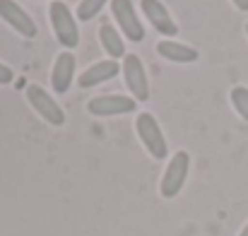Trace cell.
<instances>
[{"label": "cell", "mask_w": 248, "mask_h": 236, "mask_svg": "<svg viewBox=\"0 0 248 236\" xmlns=\"http://www.w3.org/2000/svg\"><path fill=\"white\" fill-rule=\"evenodd\" d=\"M48 17H51V27H53L58 44L63 48H78L80 46V27H78V17L73 15V10L65 2L53 0L48 7Z\"/></svg>", "instance_id": "obj_1"}, {"label": "cell", "mask_w": 248, "mask_h": 236, "mask_svg": "<svg viewBox=\"0 0 248 236\" xmlns=\"http://www.w3.org/2000/svg\"><path fill=\"white\" fill-rule=\"evenodd\" d=\"M135 133H138L140 142L145 145V150L157 159V161H159V159H166L169 145H166L164 133H162V128H159V123H157V118H155L152 113H140V116L135 118Z\"/></svg>", "instance_id": "obj_2"}, {"label": "cell", "mask_w": 248, "mask_h": 236, "mask_svg": "<svg viewBox=\"0 0 248 236\" xmlns=\"http://www.w3.org/2000/svg\"><path fill=\"white\" fill-rule=\"evenodd\" d=\"M27 101L48 126H56V128L65 126V111L58 106V101L41 84H29L27 87Z\"/></svg>", "instance_id": "obj_3"}, {"label": "cell", "mask_w": 248, "mask_h": 236, "mask_svg": "<svg viewBox=\"0 0 248 236\" xmlns=\"http://www.w3.org/2000/svg\"><path fill=\"white\" fill-rule=\"evenodd\" d=\"M188 171H190V155L188 152H176L173 157L169 159L166 164V171L162 176V183H159V193L162 198L171 200L181 193L186 178H188Z\"/></svg>", "instance_id": "obj_4"}, {"label": "cell", "mask_w": 248, "mask_h": 236, "mask_svg": "<svg viewBox=\"0 0 248 236\" xmlns=\"http://www.w3.org/2000/svg\"><path fill=\"white\" fill-rule=\"evenodd\" d=\"M111 12L125 39H130L133 44H140L145 39V29H142V22L138 17L133 0H111Z\"/></svg>", "instance_id": "obj_5"}, {"label": "cell", "mask_w": 248, "mask_h": 236, "mask_svg": "<svg viewBox=\"0 0 248 236\" xmlns=\"http://www.w3.org/2000/svg\"><path fill=\"white\" fill-rule=\"evenodd\" d=\"M121 70H123L125 87L130 89L133 99H135V101H147V99H150V79H147L142 61H140L135 53H125Z\"/></svg>", "instance_id": "obj_6"}, {"label": "cell", "mask_w": 248, "mask_h": 236, "mask_svg": "<svg viewBox=\"0 0 248 236\" xmlns=\"http://www.w3.org/2000/svg\"><path fill=\"white\" fill-rule=\"evenodd\" d=\"M138 106V101L133 96H123V94H101L89 99L87 111L96 118H108V116H123V113H133Z\"/></svg>", "instance_id": "obj_7"}, {"label": "cell", "mask_w": 248, "mask_h": 236, "mask_svg": "<svg viewBox=\"0 0 248 236\" xmlns=\"http://www.w3.org/2000/svg\"><path fill=\"white\" fill-rule=\"evenodd\" d=\"M0 19L5 22V24H10L19 36H24V39H34L36 34H39V29H36V22L31 19V15L22 7V5H17L15 0H0Z\"/></svg>", "instance_id": "obj_8"}, {"label": "cell", "mask_w": 248, "mask_h": 236, "mask_svg": "<svg viewBox=\"0 0 248 236\" xmlns=\"http://www.w3.org/2000/svg\"><path fill=\"white\" fill-rule=\"evenodd\" d=\"M140 10L145 12L147 22L164 36H176L178 34V24L171 17V12L166 10V5L162 0H140Z\"/></svg>", "instance_id": "obj_9"}, {"label": "cell", "mask_w": 248, "mask_h": 236, "mask_svg": "<svg viewBox=\"0 0 248 236\" xmlns=\"http://www.w3.org/2000/svg\"><path fill=\"white\" fill-rule=\"evenodd\" d=\"M75 65H78V61H75L73 51L58 53V58L53 63V70H51V84H53V89L58 94H65L70 89V84L75 79Z\"/></svg>", "instance_id": "obj_10"}, {"label": "cell", "mask_w": 248, "mask_h": 236, "mask_svg": "<svg viewBox=\"0 0 248 236\" xmlns=\"http://www.w3.org/2000/svg\"><path fill=\"white\" fill-rule=\"evenodd\" d=\"M118 70H121V65H118L116 61H111V58H108V61H99V63L89 65L82 75L78 78V82H80V87H82V89L99 87V84H104V82H108V79L116 78V75H118Z\"/></svg>", "instance_id": "obj_11"}, {"label": "cell", "mask_w": 248, "mask_h": 236, "mask_svg": "<svg viewBox=\"0 0 248 236\" xmlns=\"http://www.w3.org/2000/svg\"><path fill=\"white\" fill-rule=\"evenodd\" d=\"M157 53L171 61V63H195L198 61V51L190 48L188 44H178V41H171V39H162L157 44Z\"/></svg>", "instance_id": "obj_12"}, {"label": "cell", "mask_w": 248, "mask_h": 236, "mask_svg": "<svg viewBox=\"0 0 248 236\" xmlns=\"http://www.w3.org/2000/svg\"><path fill=\"white\" fill-rule=\"evenodd\" d=\"M99 44H101V48L108 53V58H111V61L125 58V46H123V39H121L118 29H113L108 22H104V24H101V29H99Z\"/></svg>", "instance_id": "obj_13"}, {"label": "cell", "mask_w": 248, "mask_h": 236, "mask_svg": "<svg viewBox=\"0 0 248 236\" xmlns=\"http://www.w3.org/2000/svg\"><path fill=\"white\" fill-rule=\"evenodd\" d=\"M229 101H232L234 111L248 123V87H244V84L234 87V89L229 92Z\"/></svg>", "instance_id": "obj_14"}, {"label": "cell", "mask_w": 248, "mask_h": 236, "mask_svg": "<svg viewBox=\"0 0 248 236\" xmlns=\"http://www.w3.org/2000/svg\"><path fill=\"white\" fill-rule=\"evenodd\" d=\"M108 0H82L80 5H78V10H75V17L80 19V22H89V19H94L96 15H99V10L106 5Z\"/></svg>", "instance_id": "obj_15"}, {"label": "cell", "mask_w": 248, "mask_h": 236, "mask_svg": "<svg viewBox=\"0 0 248 236\" xmlns=\"http://www.w3.org/2000/svg\"><path fill=\"white\" fill-rule=\"evenodd\" d=\"M15 79V73H12V68H7L5 63H0V84H10Z\"/></svg>", "instance_id": "obj_16"}, {"label": "cell", "mask_w": 248, "mask_h": 236, "mask_svg": "<svg viewBox=\"0 0 248 236\" xmlns=\"http://www.w3.org/2000/svg\"><path fill=\"white\" fill-rule=\"evenodd\" d=\"M232 2H234V7H236V10L248 12V0H232Z\"/></svg>", "instance_id": "obj_17"}, {"label": "cell", "mask_w": 248, "mask_h": 236, "mask_svg": "<svg viewBox=\"0 0 248 236\" xmlns=\"http://www.w3.org/2000/svg\"><path fill=\"white\" fill-rule=\"evenodd\" d=\"M239 236H248V224L244 227V229H241V234H239Z\"/></svg>", "instance_id": "obj_18"}, {"label": "cell", "mask_w": 248, "mask_h": 236, "mask_svg": "<svg viewBox=\"0 0 248 236\" xmlns=\"http://www.w3.org/2000/svg\"><path fill=\"white\" fill-rule=\"evenodd\" d=\"M244 29H246V36H248V22H246V27H244Z\"/></svg>", "instance_id": "obj_19"}]
</instances>
